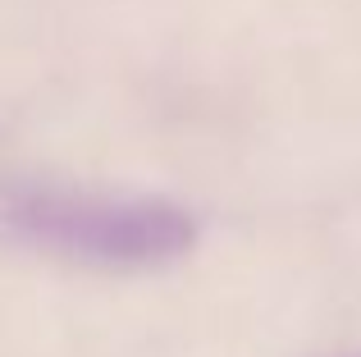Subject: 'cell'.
<instances>
[{"mask_svg": "<svg viewBox=\"0 0 361 357\" xmlns=\"http://www.w3.org/2000/svg\"><path fill=\"white\" fill-rule=\"evenodd\" d=\"M0 229L27 248L101 270L169 266L197 243V220L160 197H110L46 178L0 183Z\"/></svg>", "mask_w": 361, "mask_h": 357, "instance_id": "6da1fadb", "label": "cell"}]
</instances>
